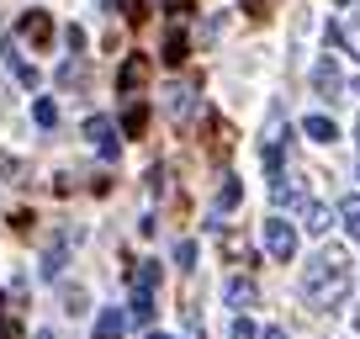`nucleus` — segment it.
Here are the masks:
<instances>
[{"mask_svg": "<svg viewBox=\"0 0 360 339\" xmlns=\"http://www.w3.org/2000/svg\"><path fill=\"white\" fill-rule=\"evenodd\" d=\"M64 302H69V313H85V292H79V286H75V292H64Z\"/></svg>", "mask_w": 360, "mask_h": 339, "instance_id": "24", "label": "nucleus"}, {"mask_svg": "<svg viewBox=\"0 0 360 339\" xmlns=\"http://www.w3.org/2000/svg\"><path fill=\"white\" fill-rule=\"evenodd\" d=\"M127 318H133V324H154V297H148V292H133V307H127Z\"/></svg>", "mask_w": 360, "mask_h": 339, "instance_id": "14", "label": "nucleus"}, {"mask_svg": "<svg viewBox=\"0 0 360 339\" xmlns=\"http://www.w3.org/2000/svg\"><path fill=\"white\" fill-rule=\"evenodd\" d=\"M334 6H349V0H334Z\"/></svg>", "mask_w": 360, "mask_h": 339, "instance_id": "29", "label": "nucleus"}, {"mask_svg": "<svg viewBox=\"0 0 360 339\" xmlns=\"http://www.w3.org/2000/svg\"><path fill=\"white\" fill-rule=\"evenodd\" d=\"M339 223L360 238V196H345V202H339Z\"/></svg>", "mask_w": 360, "mask_h": 339, "instance_id": "16", "label": "nucleus"}, {"mask_svg": "<svg viewBox=\"0 0 360 339\" xmlns=\"http://www.w3.org/2000/svg\"><path fill=\"white\" fill-rule=\"evenodd\" d=\"M223 302H228V307H255V302H259V286L249 281V276H233V281L223 286Z\"/></svg>", "mask_w": 360, "mask_h": 339, "instance_id": "4", "label": "nucleus"}, {"mask_svg": "<svg viewBox=\"0 0 360 339\" xmlns=\"http://www.w3.org/2000/svg\"><path fill=\"white\" fill-rule=\"evenodd\" d=\"M143 75H148V64H143V58H127V64H122V75H117V85H122V91H133V85H143Z\"/></svg>", "mask_w": 360, "mask_h": 339, "instance_id": "13", "label": "nucleus"}, {"mask_svg": "<svg viewBox=\"0 0 360 339\" xmlns=\"http://www.w3.org/2000/svg\"><path fill=\"white\" fill-rule=\"evenodd\" d=\"M191 106H196V91H191V85H169V91H165V112H169V117H191Z\"/></svg>", "mask_w": 360, "mask_h": 339, "instance_id": "7", "label": "nucleus"}, {"mask_svg": "<svg viewBox=\"0 0 360 339\" xmlns=\"http://www.w3.org/2000/svg\"><path fill=\"white\" fill-rule=\"evenodd\" d=\"M228 334H233V339H259V328L249 324V318H233V328H228Z\"/></svg>", "mask_w": 360, "mask_h": 339, "instance_id": "22", "label": "nucleus"}, {"mask_svg": "<svg viewBox=\"0 0 360 339\" xmlns=\"http://www.w3.org/2000/svg\"><path fill=\"white\" fill-rule=\"evenodd\" d=\"M313 85H318V91H323V96H334L339 85H345V79H339V64H334V58H323V64L313 69Z\"/></svg>", "mask_w": 360, "mask_h": 339, "instance_id": "8", "label": "nucleus"}, {"mask_svg": "<svg viewBox=\"0 0 360 339\" xmlns=\"http://www.w3.org/2000/svg\"><path fill=\"white\" fill-rule=\"evenodd\" d=\"M58 85H85V64H75V58H69V64L58 69Z\"/></svg>", "mask_w": 360, "mask_h": 339, "instance_id": "19", "label": "nucleus"}, {"mask_svg": "<svg viewBox=\"0 0 360 339\" xmlns=\"http://www.w3.org/2000/svg\"><path fill=\"white\" fill-rule=\"evenodd\" d=\"M32 122H37V127H53V122H58V106L48 101V96H37V101H32Z\"/></svg>", "mask_w": 360, "mask_h": 339, "instance_id": "17", "label": "nucleus"}, {"mask_svg": "<svg viewBox=\"0 0 360 339\" xmlns=\"http://www.w3.org/2000/svg\"><path fill=\"white\" fill-rule=\"evenodd\" d=\"M355 138H360V122H355Z\"/></svg>", "mask_w": 360, "mask_h": 339, "instance_id": "30", "label": "nucleus"}, {"mask_svg": "<svg viewBox=\"0 0 360 339\" xmlns=\"http://www.w3.org/2000/svg\"><path fill=\"white\" fill-rule=\"evenodd\" d=\"M32 339H58V334H53V328H37V334H32Z\"/></svg>", "mask_w": 360, "mask_h": 339, "instance_id": "26", "label": "nucleus"}, {"mask_svg": "<svg viewBox=\"0 0 360 339\" xmlns=\"http://www.w3.org/2000/svg\"><path fill=\"white\" fill-rule=\"evenodd\" d=\"M0 339H22V334H16V324H6V334H0Z\"/></svg>", "mask_w": 360, "mask_h": 339, "instance_id": "27", "label": "nucleus"}, {"mask_svg": "<svg viewBox=\"0 0 360 339\" xmlns=\"http://www.w3.org/2000/svg\"><path fill=\"white\" fill-rule=\"evenodd\" d=\"M302 217H307V234H328V207H318V202H302Z\"/></svg>", "mask_w": 360, "mask_h": 339, "instance_id": "11", "label": "nucleus"}, {"mask_svg": "<svg viewBox=\"0 0 360 339\" xmlns=\"http://www.w3.org/2000/svg\"><path fill=\"white\" fill-rule=\"evenodd\" d=\"M175 260L186 265V271H191V265H196V244H191V238H180V244H175Z\"/></svg>", "mask_w": 360, "mask_h": 339, "instance_id": "21", "label": "nucleus"}, {"mask_svg": "<svg viewBox=\"0 0 360 339\" xmlns=\"http://www.w3.org/2000/svg\"><path fill=\"white\" fill-rule=\"evenodd\" d=\"M143 122H148V112H143V106H127V117H122V127H127V133H143Z\"/></svg>", "mask_w": 360, "mask_h": 339, "instance_id": "20", "label": "nucleus"}, {"mask_svg": "<svg viewBox=\"0 0 360 339\" xmlns=\"http://www.w3.org/2000/svg\"><path fill=\"white\" fill-rule=\"evenodd\" d=\"M148 339H169V334H159V328H154V334H148Z\"/></svg>", "mask_w": 360, "mask_h": 339, "instance_id": "28", "label": "nucleus"}, {"mask_svg": "<svg viewBox=\"0 0 360 339\" xmlns=\"http://www.w3.org/2000/svg\"><path fill=\"white\" fill-rule=\"evenodd\" d=\"M0 175H6V181H22V175H27V165H22V159H11L6 148H0Z\"/></svg>", "mask_w": 360, "mask_h": 339, "instance_id": "18", "label": "nucleus"}, {"mask_svg": "<svg viewBox=\"0 0 360 339\" xmlns=\"http://www.w3.org/2000/svg\"><path fill=\"white\" fill-rule=\"evenodd\" d=\"M259 339H292V334H286V328H265Z\"/></svg>", "mask_w": 360, "mask_h": 339, "instance_id": "25", "label": "nucleus"}, {"mask_svg": "<svg viewBox=\"0 0 360 339\" xmlns=\"http://www.w3.org/2000/svg\"><path fill=\"white\" fill-rule=\"evenodd\" d=\"M85 138H90V143H101L106 159H117V127H112V117H90V122H85Z\"/></svg>", "mask_w": 360, "mask_h": 339, "instance_id": "3", "label": "nucleus"}, {"mask_svg": "<svg viewBox=\"0 0 360 339\" xmlns=\"http://www.w3.org/2000/svg\"><path fill=\"white\" fill-rule=\"evenodd\" d=\"M64 43H69V53H79V48H85V32H79V27H64Z\"/></svg>", "mask_w": 360, "mask_h": 339, "instance_id": "23", "label": "nucleus"}, {"mask_svg": "<svg viewBox=\"0 0 360 339\" xmlns=\"http://www.w3.org/2000/svg\"><path fill=\"white\" fill-rule=\"evenodd\" d=\"M238 196H244V186H238L233 175H223V186H217V212H233Z\"/></svg>", "mask_w": 360, "mask_h": 339, "instance_id": "10", "label": "nucleus"}, {"mask_svg": "<svg viewBox=\"0 0 360 339\" xmlns=\"http://www.w3.org/2000/svg\"><path fill=\"white\" fill-rule=\"evenodd\" d=\"M6 64H11V75H16V79H22V85H37V69H32V64H27V58H22V53H16V48H6Z\"/></svg>", "mask_w": 360, "mask_h": 339, "instance_id": "15", "label": "nucleus"}, {"mask_svg": "<svg viewBox=\"0 0 360 339\" xmlns=\"http://www.w3.org/2000/svg\"><path fill=\"white\" fill-rule=\"evenodd\" d=\"M265 249L286 265V260L297 255V228L286 223V217H270V223H265Z\"/></svg>", "mask_w": 360, "mask_h": 339, "instance_id": "2", "label": "nucleus"}, {"mask_svg": "<svg viewBox=\"0 0 360 339\" xmlns=\"http://www.w3.org/2000/svg\"><path fill=\"white\" fill-rule=\"evenodd\" d=\"M302 133L313 138V143H334V138H339V127H334V117H307V122H302Z\"/></svg>", "mask_w": 360, "mask_h": 339, "instance_id": "9", "label": "nucleus"}, {"mask_svg": "<svg viewBox=\"0 0 360 339\" xmlns=\"http://www.w3.org/2000/svg\"><path fill=\"white\" fill-rule=\"evenodd\" d=\"M154 286H159V260H143L133 271V292H154Z\"/></svg>", "mask_w": 360, "mask_h": 339, "instance_id": "12", "label": "nucleus"}, {"mask_svg": "<svg viewBox=\"0 0 360 339\" xmlns=\"http://www.w3.org/2000/svg\"><path fill=\"white\" fill-rule=\"evenodd\" d=\"M16 32H22V37H27V43H37V48H43V43H48V37H53V22H48V16H43V11H27V16H22V22H16Z\"/></svg>", "mask_w": 360, "mask_h": 339, "instance_id": "5", "label": "nucleus"}, {"mask_svg": "<svg viewBox=\"0 0 360 339\" xmlns=\"http://www.w3.org/2000/svg\"><path fill=\"white\" fill-rule=\"evenodd\" d=\"M349 281H355V265H349V255L345 249H318L313 260H307V271H302V297L313 307H339L349 297Z\"/></svg>", "mask_w": 360, "mask_h": 339, "instance_id": "1", "label": "nucleus"}, {"mask_svg": "<svg viewBox=\"0 0 360 339\" xmlns=\"http://www.w3.org/2000/svg\"><path fill=\"white\" fill-rule=\"evenodd\" d=\"M127 334V313L122 307H101V318H96V339H122Z\"/></svg>", "mask_w": 360, "mask_h": 339, "instance_id": "6", "label": "nucleus"}]
</instances>
